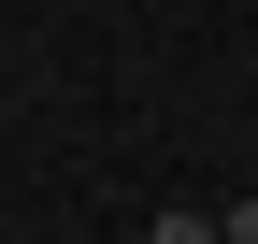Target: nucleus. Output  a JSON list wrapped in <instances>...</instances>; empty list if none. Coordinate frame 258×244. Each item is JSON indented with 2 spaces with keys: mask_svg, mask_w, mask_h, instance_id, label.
<instances>
[{
  "mask_svg": "<svg viewBox=\"0 0 258 244\" xmlns=\"http://www.w3.org/2000/svg\"><path fill=\"white\" fill-rule=\"evenodd\" d=\"M230 244H258V201H244V216H230Z\"/></svg>",
  "mask_w": 258,
  "mask_h": 244,
  "instance_id": "obj_2",
  "label": "nucleus"
},
{
  "mask_svg": "<svg viewBox=\"0 0 258 244\" xmlns=\"http://www.w3.org/2000/svg\"><path fill=\"white\" fill-rule=\"evenodd\" d=\"M158 244H230V216H186V201H172V216H158Z\"/></svg>",
  "mask_w": 258,
  "mask_h": 244,
  "instance_id": "obj_1",
  "label": "nucleus"
}]
</instances>
